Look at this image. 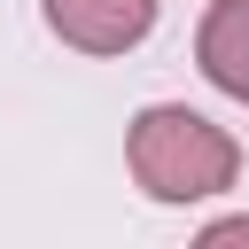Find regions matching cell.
Instances as JSON below:
<instances>
[{
  "label": "cell",
  "mask_w": 249,
  "mask_h": 249,
  "mask_svg": "<svg viewBox=\"0 0 249 249\" xmlns=\"http://www.w3.org/2000/svg\"><path fill=\"white\" fill-rule=\"evenodd\" d=\"M124 163L148 202H210L241 179V140L187 101H148L124 132Z\"/></svg>",
  "instance_id": "1"
},
{
  "label": "cell",
  "mask_w": 249,
  "mask_h": 249,
  "mask_svg": "<svg viewBox=\"0 0 249 249\" xmlns=\"http://www.w3.org/2000/svg\"><path fill=\"white\" fill-rule=\"evenodd\" d=\"M156 8L163 0H39L47 31L78 54H132L156 31Z\"/></svg>",
  "instance_id": "2"
},
{
  "label": "cell",
  "mask_w": 249,
  "mask_h": 249,
  "mask_svg": "<svg viewBox=\"0 0 249 249\" xmlns=\"http://www.w3.org/2000/svg\"><path fill=\"white\" fill-rule=\"evenodd\" d=\"M195 62L202 78L249 109V0H210L202 23H195Z\"/></svg>",
  "instance_id": "3"
},
{
  "label": "cell",
  "mask_w": 249,
  "mask_h": 249,
  "mask_svg": "<svg viewBox=\"0 0 249 249\" xmlns=\"http://www.w3.org/2000/svg\"><path fill=\"white\" fill-rule=\"evenodd\" d=\"M187 249H249V210H226V218H210Z\"/></svg>",
  "instance_id": "4"
}]
</instances>
